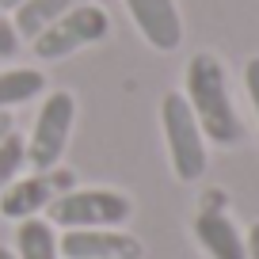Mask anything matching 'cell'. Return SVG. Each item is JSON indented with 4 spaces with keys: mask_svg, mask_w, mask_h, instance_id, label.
<instances>
[{
    "mask_svg": "<svg viewBox=\"0 0 259 259\" xmlns=\"http://www.w3.org/2000/svg\"><path fill=\"white\" fill-rule=\"evenodd\" d=\"M183 96H187V103H191L206 141H213V145H236V141L244 138L240 114H236L233 96H229L225 65L218 61V54L198 50V54L187 61V92Z\"/></svg>",
    "mask_w": 259,
    "mask_h": 259,
    "instance_id": "6da1fadb",
    "label": "cell"
},
{
    "mask_svg": "<svg viewBox=\"0 0 259 259\" xmlns=\"http://www.w3.org/2000/svg\"><path fill=\"white\" fill-rule=\"evenodd\" d=\"M160 126H164L168 160H171L176 179H183V183L202 179L210 156H206V138H202V130H198V118H194L187 96L168 92V96L160 99Z\"/></svg>",
    "mask_w": 259,
    "mask_h": 259,
    "instance_id": "7a4b0ae2",
    "label": "cell"
},
{
    "mask_svg": "<svg viewBox=\"0 0 259 259\" xmlns=\"http://www.w3.org/2000/svg\"><path fill=\"white\" fill-rule=\"evenodd\" d=\"M50 225L61 229H118L130 221L134 202L122 191H107V187H84V191H65L46 206Z\"/></svg>",
    "mask_w": 259,
    "mask_h": 259,
    "instance_id": "3957f363",
    "label": "cell"
},
{
    "mask_svg": "<svg viewBox=\"0 0 259 259\" xmlns=\"http://www.w3.org/2000/svg\"><path fill=\"white\" fill-rule=\"evenodd\" d=\"M111 34V16H107L99 4H76L69 8L61 19H54L50 27H42L34 34V54L42 61H61V57L76 54L80 46H92V42H103Z\"/></svg>",
    "mask_w": 259,
    "mask_h": 259,
    "instance_id": "277c9868",
    "label": "cell"
},
{
    "mask_svg": "<svg viewBox=\"0 0 259 259\" xmlns=\"http://www.w3.org/2000/svg\"><path fill=\"white\" fill-rule=\"evenodd\" d=\"M76 122V99L73 92H50L38 107V118L34 130L27 138V164L38 171H54L61 160L65 145H69V134H73Z\"/></svg>",
    "mask_w": 259,
    "mask_h": 259,
    "instance_id": "5b68a950",
    "label": "cell"
},
{
    "mask_svg": "<svg viewBox=\"0 0 259 259\" xmlns=\"http://www.w3.org/2000/svg\"><path fill=\"white\" fill-rule=\"evenodd\" d=\"M65 259H141L138 236L122 233V229H65V236L57 240Z\"/></svg>",
    "mask_w": 259,
    "mask_h": 259,
    "instance_id": "8992f818",
    "label": "cell"
},
{
    "mask_svg": "<svg viewBox=\"0 0 259 259\" xmlns=\"http://www.w3.org/2000/svg\"><path fill=\"white\" fill-rule=\"evenodd\" d=\"M221 194H210V202L198 210L194 218V236L210 251V259H248V248H244V236L236 233L233 218L221 210Z\"/></svg>",
    "mask_w": 259,
    "mask_h": 259,
    "instance_id": "52a82bcc",
    "label": "cell"
},
{
    "mask_svg": "<svg viewBox=\"0 0 259 259\" xmlns=\"http://www.w3.org/2000/svg\"><path fill=\"white\" fill-rule=\"evenodd\" d=\"M126 8L153 50L168 54L183 42V19H179L176 0H126Z\"/></svg>",
    "mask_w": 259,
    "mask_h": 259,
    "instance_id": "ba28073f",
    "label": "cell"
},
{
    "mask_svg": "<svg viewBox=\"0 0 259 259\" xmlns=\"http://www.w3.org/2000/svg\"><path fill=\"white\" fill-rule=\"evenodd\" d=\"M57 198V187L50 176H31V179H16L8 191L0 194V213L8 221H27L38 210H46Z\"/></svg>",
    "mask_w": 259,
    "mask_h": 259,
    "instance_id": "9c48e42d",
    "label": "cell"
},
{
    "mask_svg": "<svg viewBox=\"0 0 259 259\" xmlns=\"http://www.w3.org/2000/svg\"><path fill=\"white\" fill-rule=\"evenodd\" d=\"M76 4H88V0H27V4L16 8V16H12L16 34L19 38H34L42 27H50L54 19H61L65 12L76 8Z\"/></svg>",
    "mask_w": 259,
    "mask_h": 259,
    "instance_id": "30bf717a",
    "label": "cell"
},
{
    "mask_svg": "<svg viewBox=\"0 0 259 259\" xmlns=\"http://www.w3.org/2000/svg\"><path fill=\"white\" fill-rule=\"evenodd\" d=\"M16 259H61V248H57V236L50 221L27 218L19 221L16 233Z\"/></svg>",
    "mask_w": 259,
    "mask_h": 259,
    "instance_id": "8fae6325",
    "label": "cell"
},
{
    "mask_svg": "<svg viewBox=\"0 0 259 259\" xmlns=\"http://www.w3.org/2000/svg\"><path fill=\"white\" fill-rule=\"evenodd\" d=\"M42 92H46V76L38 69H4L0 73V111L19 107L27 99L42 96Z\"/></svg>",
    "mask_w": 259,
    "mask_h": 259,
    "instance_id": "7c38bea8",
    "label": "cell"
},
{
    "mask_svg": "<svg viewBox=\"0 0 259 259\" xmlns=\"http://www.w3.org/2000/svg\"><path fill=\"white\" fill-rule=\"evenodd\" d=\"M23 164H27V141L19 134H8V138L0 141V194L19 179Z\"/></svg>",
    "mask_w": 259,
    "mask_h": 259,
    "instance_id": "4fadbf2b",
    "label": "cell"
},
{
    "mask_svg": "<svg viewBox=\"0 0 259 259\" xmlns=\"http://www.w3.org/2000/svg\"><path fill=\"white\" fill-rule=\"evenodd\" d=\"M16 50H19L16 23L8 19V12H0V57H16Z\"/></svg>",
    "mask_w": 259,
    "mask_h": 259,
    "instance_id": "5bb4252c",
    "label": "cell"
},
{
    "mask_svg": "<svg viewBox=\"0 0 259 259\" xmlns=\"http://www.w3.org/2000/svg\"><path fill=\"white\" fill-rule=\"evenodd\" d=\"M244 88H248V99H251L255 118H259V54L248 57V65H244Z\"/></svg>",
    "mask_w": 259,
    "mask_h": 259,
    "instance_id": "9a60e30c",
    "label": "cell"
},
{
    "mask_svg": "<svg viewBox=\"0 0 259 259\" xmlns=\"http://www.w3.org/2000/svg\"><path fill=\"white\" fill-rule=\"evenodd\" d=\"M244 248H248V259H259V225L248 229V244Z\"/></svg>",
    "mask_w": 259,
    "mask_h": 259,
    "instance_id": "2e32d148",
    "label": "cell"
},
{
    "mask_svg": "<svg viewBox=\"0 0 259 259\" xmlns=\"http://www.w3.org/2000/svg\"><path fill=\"white\" fill-rule=\"evenodd\" d=\"M8 134H16V122H12V114H8V111H0V141L8 138Z\"/></svg>",
    "mask_w": 259,
    "mask_h": 259,
    "instance_id": "e0dca14e",
    "label": "cell"
},
{
    "mask_svg": "<svg viewBox=\"0 0 259 259\" xmlns=\"http://www.w3.org/2000/svg\"><path fill=\"white\" fill-rule=\"evenodd\" d=\"M19 4H27V0H0V12H16Z\"/></svg>",
    "mask_w": 259,
    "mask_h": 259,
    "instance_id": "ac0fdd59",
    "label": "cell"
},
{
    "mask_svg": "<svg viewBox=\"0 0 259 259\" xmlns=\"http://www.w3.org/2000/svg\"><path fill=\"white\" fill-rule=\"evenodd\" d=\"M0 259H16V251H12V248H0Z\"/></svg>",
    "mask_w": 259,
    "mask_h": 259,
    "instance_id": "d6986e66",
    "label": "cell"
}]
</instances>
